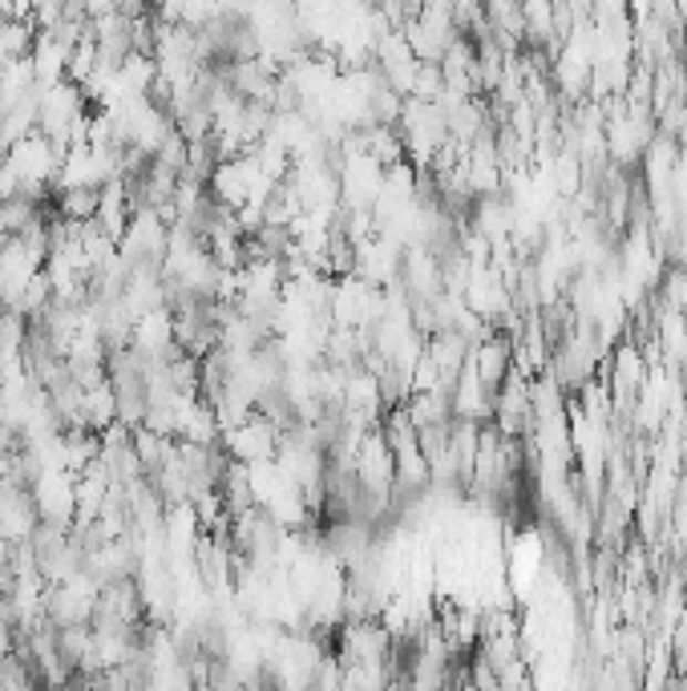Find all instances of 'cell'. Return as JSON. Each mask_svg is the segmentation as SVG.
Instances as JSON below:
<instances>
[{"label": "cell", "instance_id": "6da1fadb", "mask_svg": "<svg viewBox=\"0 0 687 691\" xmlns=\"http://www.w3.org/2000/svg\"><path fill=\"white\" fill-rule=\"evenodd\" d=\"M81 421H85V429H93V433H102V429H110L117 421V396H114L110 377L85 389V396H81Z\"/></svg>", "mask_w": 687, "mask_h": 691}]
</instances>
